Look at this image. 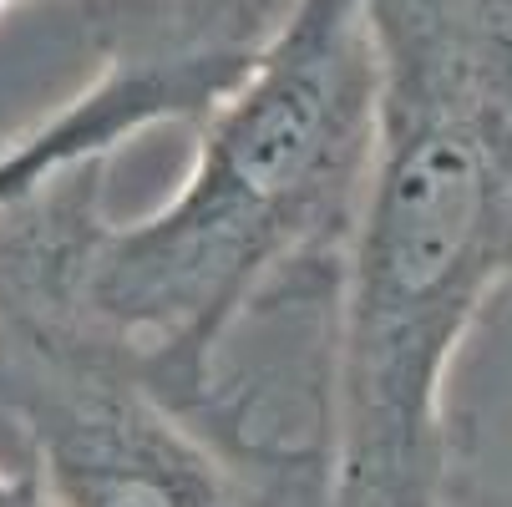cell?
<instances>
[{"mask_svg": "<svg viewBox=\"0 0 512 507\" xmlns=\"http://www.w3.org/2000/svg\"><path fill=\"white\" fill-rule=\"evenodd\" d=\"M381 137L325 330V502L447 507V381L512 284V0H365Z\"/></svg>", "mask_w": 512, "mask_h": 507, "instance_id": "6da1fadb", "label": "cell"}, {"mask_svg": "<svg viewBox=\"0 0 512 507\" xmlns=\"http://www.w3.org/2000/svg\"><path fill=\"white\" fill-rule=\"evenodd\" d=\"M193 163L148 219L87 224L77 305L188 391L269 310H335L381 137L365 0H295L249 77L193 127Z\"/></svg>", "mask_w": 512, "mask_h": 507, "instance_id": "7a4b0ae2", "label": "cell"}, {"mask_svg": "<svg viewBox=\"0 0 512 507\" xmlns=\"http://www.w3.org/2000/svg\"><path fill=\"white\" fill-rule=\"evenodd\" d=\"M102 163L0 208V421L56 507H320L325 431L284 437L259 386L188 391L77 305Z\"/></svg>", "mask_w": 512, "mask_h": 507, "instance_id": "3957f363", "label": "cell"}, {"mask_svg": "<svg viewBox=\"0 0 512 507\" xmlns=\"http://www.w3.org/2000/svg\"><path fill=\"white\" fill-rule=\"evenodd\" d=\"M97 77L31 132L0 142V208L112 158L158 122H203L264 51L239 0H102Z\"/></svg>", "mask_w": 512, "mask_h": 507, "instance_id": "277c9868", "label": "cell"}, {"mask_svg": "<svg viewBox=\"0 0 512 507\" xmlns=\"http://www.w3.org/2000/svg\"><path fill=\"white\" fill-rule=\"evenodd\" d=\"M0 507H56L46 477L26 462L21 472H0Z\"/></svg>", "mask_w": 512, "mask_h": 507, "instance_id": "5b68a950", "label": "cell"}, {"mask_svg": "<svg viewBox=\"0 0 512 507\" xmlns=\"http://www.w3.org/2000/svg\"><path fill=\"white\" fill-rule=\"evenodd\" d=\"M11 6H16V0H0V11H11Z\"/></svg>", "mask_w": 512, "mask_h": 507, "instance_id": "8992f818", "label": "cell"}]
</instances>
